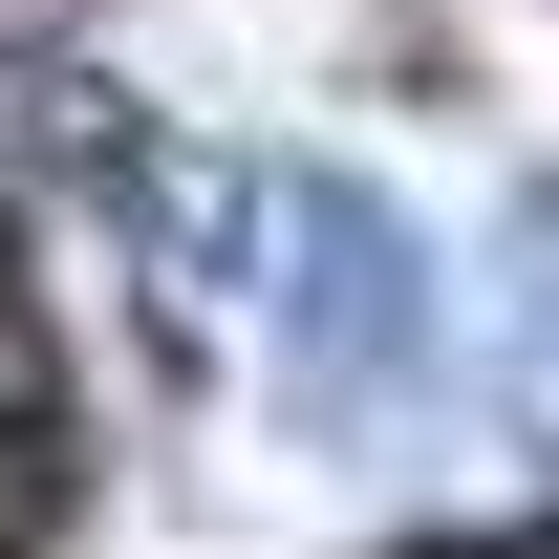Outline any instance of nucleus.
Returning a JSON list of instances; mask_svg holds the SVG:
<instances>
[{
	"mask_svg": "<svg viewBox=\"0 0 559 559\" xmlns=\"http://www.w3.org/2000/svg\"><path fill=\"white\" fill-rule=\"evenodd\" d=\"M237 301H259V388H280L301 452H388V430H430V388H452V259L409 237L388 173H345V151L259 173V259H237Z\"/></svg>",
	"mask_w": 559,
	"mask_h": 559,
	"instance_id": "1",
	"label": "nucleus"
},
{
	"mask_svg": "<svg viewBox=\"0 0 559 559\" xmlns=\"http://www.w3.org/2000/svg\"><path fill=\"white\" fill-rule=\"evenodd\" d=\"M495 388H516V430H559V173H516L495 194V301H474Z\"/></svg>",
	"mask_w": 559,
	"mask_h": 559,
	"instance_id": "2",
	"label": "nucleus"
}]
</instances>
